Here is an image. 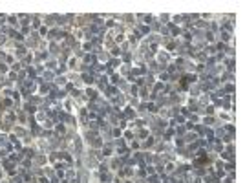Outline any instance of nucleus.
<instances>
[{
  "instance_id": "f257e3e1",
  "label": "nucleus",
  "mask_w": 245,
  "mask_h": 183,
  "mask_svg": "<svg viewBox=\"0 0 245 183\" xmlns=\"http://www.w3.org/2000/svg\"><path fill=\"white\" fill-rule=\"evenodd\" d=\"M194 165H196V167H205V165H209V156H207V154L198 156V159L194 161Z\"/></svg>"
}]
</instances>
